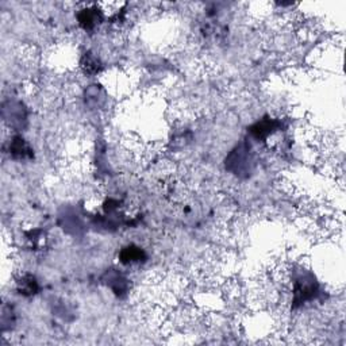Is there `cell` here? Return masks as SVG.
I'll list each match as a JSON object with an SVG mask.
<instances>
[{"mask_svg":"<svg viewBox=\"0 0 346 346\" xmlns=\"http://www.w3.org/2000/svg\"><path fill=\"white\" fill-rule=\"evenodd\" d=\"M276 129V123L273 120H262V122H258L257 125H254L253 129H252V133H253L257 138H265L269 134H272L273 130Z\"/></svg>","mask_w":346,"mask_h":346,"instance_id":"4","label":"cell"},{"mask_svg":"<svg viewBox=\"0 0 346 346\" xmlns=\"http://www.w3.org/2000/svg\"><path fill=\"white\" fill-rule=\"evenodd\" d=\"M146 258L145 252L141 248L134 246V245H129V246L123 248L122 252L119 253L120 262H123L126 265L129 264H134V262H141Z\"/></svg>","mask_w":346,"mask_h":346,"instance_id":"1","label":"cell"},{"mask_svg":"<svg viewBox=\"0 0 346 346\" xmlns=\"http://www.w3.org/2000/svg\"><path fill=\"white\" fill-rule=\"evenodd\" d=\"M30 152L31 150L29 147V145L20 137L14 138V141L10 143V153L15 158H24L27 154H30Z\"/></svg>","mask_w":346,"mask_h":346,"instance_id":"3","label":"cell"},{"mask_svg":"<svg viewBox=\"0 0 346 346\" xmlns=\"http://www.w3.org/2000/svg\"><path fill=\"white\" fill-rule=\"evenodd\" d=\"M18 285H19V291L20 293H23V295H33V293L37 292V289H38V284H37V281L33 276L30 275H26L20 279V281H18Z\"/></svg>","mask_w":346,"mask_h":346,"instance_id":"5","label":"cell"},{"mask_svg":"<svg viewBox=\"0 0 346 346\" xmlns=\"http://www.w3.org/2000/svg\"><path fill=\"white\" fill-rule=\"evenodd\" d=\"M100 15L97 12L96 8H87V10H83V12L79 16L80 19V24L84 29H92L95 27V24L97 23Z\"/></svg>","mask_w":346,"mask_h":346,"instance_id":"2","label":"cell"}]
</instances>
